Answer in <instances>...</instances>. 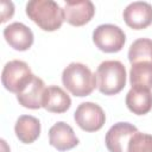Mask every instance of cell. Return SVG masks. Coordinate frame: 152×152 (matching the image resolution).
I'll use <instances>...</instances> for the list:
<instances>
[{"label": "cell", "instance_id": "6da1fadb", "mask_svg": "<svg viewBox=\"0 0 152 152\" xmlns=\"http://www.w3.org/2000/svg\"><path fill=\"white\" fill-rule=\"evenodd\" d=\"M26 15L43 31L58 30L64 18V10L52 0H31L26 4Z\"/></svg>", "mask_w": 152, "mask_h": 152}, {"label": "cell", "instance_id": "7a4b0ae2", "mask_svg": "<svg viewBox=\"0 0 152 152\" xmlns=\"http://www.w3.org/2000/svg\"><path fill=\"white\" fill-rule=\"evenodd\" d=\"M63 86L77 97L90 95L96 86V75L83 63L72 62L62 72Z\"/></svg>", "mask_w": 152, "mask_h": 152}, {"label": "cell", "instance_id": "3957f363", "mask_svg": "<svg viewBox=\"0 0 152 152\" xmlns=\"http://www.w3.org/2000/svg\"><path fill=\"white\" fill-rule=\"evenodd\" d=\"M126 68L120 61H104L96 70L97 88L104 95L119 94L126 86Z\"/></svg>", "mask_w": 152, "mask_h": 152}, {"label": "cell", "instance_id": "277c9868", "mask_svg": "<svg viewBox=\"0 0 152 152\" xmlns=\"http://www.w3.org/2000/svg\"><path fill=\"white\" fill-rule=\"evenodd\" d=\"M33 74L28 64L24 61L13 59L5 64L1 72V82L6 90L18 94L32 80Z\"/></svg>", "mask_w": 152, "mask_h": 152}, {"label": "cell", "instance_id": "5b68a950", "mask_svg": "<svg viewBox=\"0 0 152 152\" xmlns=\"http://www.w3.org/2000/svg\"><path fill=\"white\" fill-rule=\"evenodd\" d=\"M93 42L96 48L106 53L119 52L126 42V34L116 25L102 24L93 32Z\"/></svg>", "mask_w": 152, "mask_h": 152}, {"label": "cell", "instance_id": "8992f818", "mask_svg": "<svg viewBox=\"0 0 152 152\" xmlns=\"http://www.w3.org/2000/svg\"><path fill=\"white\" fill-rule=\"evenodd\" d=\"M74 119L81 129L86 132H96L104 125L106 114L97 103L82 102L76 108Z\"/></svg>", "mask_w": 152, "mask_h": 152}, {"label": "cell", "instance_id": "52a82bcc", "mask_svg": "<svg viewBox=\"0 0 152 152\" xmlns=\"http://www.w3.org/2000/svg\"><path fill=\"white\" fill-rule=\"evenodd\" d=\"M138 132V128L129 122L114 124L104 137V144L109 152H127L131 138Z\"/></svg>", "mask_w": 152, "mask_h": 152}, {"label": "cell", "instance_id": "ba28073f", "mask_svg": "<svg viewBox=\"0 0 152 152\" xmlns=\"http://www.w3.org/2000/svg\"><path fill=\"white\" fill-rule=\"evenodd\" d=\"M63 10L66 23L72 26L88 24L95 14V6L90 0H66Z\"/></svg>", "mask_w": 152, "mask_h": 152}, {"label": "cell", "instance_id": "9c48e42d", "mask_svg": "<svg viewBox=\"0 0 152 152\" xmlns=\"http://www.w3.org/2000/svg\"><path fill=\"white\" fill-rule=\"evenodd\" d=\"M127 26L133 30H142L152 24V5L146 1H134L126 6L122 13Z\"/></svg>", "mask_w": 152, "mask_h": 152}, {"label": "cell", "instance_id": "30bf717a", "mask_svg": "<svg viewBox=\"0 0 152 152\" xmlns=\"http://www.w3.org/2000/svg\"><path fill=\"white\" fill-rule=\"evenodd\" d=\"M4 38L17 51H26L33 44L32 30L23 23H12L4 28Z\"/></svg>", "mask_w": 152, "mask_h": 152}, {"label": "cell", "instance_id": "8fae6325", "mask_svg": "<svg viewBox=\"0 0 152 152\" xmlns=\"http://www.w3.org/2000/svg\"><path fill=\"white\" fill-rule=\"evenodd\" d=\"M49 142L57 151H68L77 146L80 140L70 125L58 121L49 129Z\"/></svg>", "mask_w": 152, "mask_h": 152}, {"label": "cell", "instance_id": "7c38bea8", "mask_svg": "<svg viewBox=\"0 0 152 152\" xmlns=\"http://www.w3.org/2000/svg\"><path fill=\"white\" fill-rule=\"evenodd\" d=\"M45 89L46 87L44 81L40 77L33 75L28 84L20 93L17 94V100L19 104H21L25 108L39 109L43 107V97Z\"/></svg>", "mask_w": 152, "mask_h": 152}, {"label": "cell", "instance_id": "4fadbf2b", "mask_svg": "<svg viewBox=\"0 0 152 152\" xmlns=\"http://www.w3.org/2000/svg\"><path fill=\"white\" fill-rule=\"evenodd\" d=\"M71 106L70 96L58 86H50L45 89L43 97V108L51 113H64Z\"/></svg>", "mask_w": 152, "mask_h": 152}, {"label": "cell", "instance_id": "5bb4252c", "mask_svg": "<svg viewBox=\"0 0 152 152\" xmlns=\"http://www.w3.org/2000/svg\"><path fill=\"white\" fill-rule=\"evenodd\" d=\"M126 106L135 115H145L152 109V93L150 89L132 87L126 95Z\"/></svg>", "mask_w": 152, "mask_h": 152}, {"label": "cell", "instance_id": "9a60e30c", "mask_svg": "<svg viewBox=\"0 0 152 152\" xmlns=\"http://www.w3.org/2000/svg\"><path fill=\"white\" fill-rule=\"evenodd\" d=\"M14 132L24 144H32L40 135V121L32 115H20L15 122Z\"/></svg>", "mask_w": 152, "mask_h": 152}, {"label": "cell", "instance_id": "2e32d148", "mask_svg": "<svg viewBox=\"0 0 152 152\" xmlns=\"http://www.w3.org/2000/svg\"><path fill=\"white\" fill-rule=\"evenodd\" d=\"M129 82L132 87L152 88V62L133 63L129 71Z\"/></svg>", "mask_w": 152, "mask_h": 152}, {"label": "cell", "instance_id": "e0dca14e", "mask_svg": "<svg viewBox=\"0 0 152 152\" xmlns=\"http://www.w3.org/2000/svg\"><path fill=\"white\" fill-rule=\"evenodd\" d=\"M128 61L131 64L138 62H152V39L139 38L134 40L128 50Z\"/></svg>", "mask_w": 152, "mask_h": 152}, {"label": "cell", "instance_id": "ac0fdd59", "mask_svg": "<svg viewBox=\"0 0 152 152\" xmlns=\"http://www.w3.org/2000/svg\"><path fill=\"white\" fill-rule=\"evenodd\" d=\"M127 152H152V135L138 131L131 138Z\"/></svg>", "mask_w": 152, "mask_h": 152}, {"label": "cell", "instance_id": "d6986e66", "mask_svg": "<svg viewBox=\"0 0 152 152\" xmlns=\"http://www.w3.org/2000/svg\"><path fill=\"white\" fill-rule=\"evenodd\" d=\"M14 13V5L12 1H1V23L7 21Z\"/></svg>", "mask_w": 152, "mask_h": 152}]
</instances>
